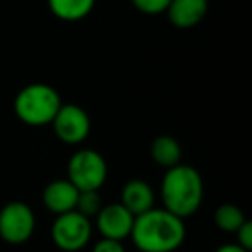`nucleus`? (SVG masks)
Masks as SVG:
<instances>
[{
  "mask_svg": "<svg viewBox=\"0 0 252 252\" xmlns=\"http://www.w3.org/2000/svg\"><path fill=\"white\" fill-rule=\"evenodd\" d=\"M151 156L159 166L164 168H173V166L180 164L182 159V147H180L178 140H175L173 137L162 135L158 137L151 145Z\"/></svg>",
  "mask_w": 252,
  "mask_h": 252,
  "instance_id": "13",
  "label": "nucleus"
},
{
  "mask_svg": "<svg viewBox=\"0 0 252 252\" xmlns=\"http://www.w3.org/2000/svg\"><path fill=\"white\" fill-rule=\"evenodd\" d=\"M216 252H249V251L242 249L238 244H226V245H221Z\"/></svg>",
  "mask_w": 252,
  "mask_h": 252,
  "instance_id": "19",
  "label": "nucleus"
},
{
  "mask_svg": "<svg viewBox=\"0 0 252 252\" xmlns=\"http://www.w3.org/2000/svg\"><path fill=\"white\" fill-rule=\"evenodd\" d=\"M133 221L135 216L121 202L102 206V209L97 214V228L102 237L118 242L130 237Z\"/></svg>",
  "mask_w": 252,
  "mask_h": 252,
  "instance_id": "8",
  "label": "nucleus"
},
{
  "mask_svg": "<svg viewBox=\"0 0 252 252\" xmlns=\"http://www.w3.org/2000/svg\"><path fill=\"white\" fill-rule=\"evenodd\" d=\"M107 178L105 159L94 149H83L73 154L67 162V180L80 192L98 190Z\"/></svg>",
  "mask_w": 252,
  "mask_h": 252,
  "instance_id": "4",
  "label": "nucleus"
},
{
  "mask_svg": "<svg viewBox=\"0 0 252 252\" xmlns=\"http://www.w3.org/2000/svg\"><path fill=\"white\" fill-rule=\"evenodd\" d=\"M164 209L178 218H189L202 204L204 183L199 171L189 164H176L166 171L161 183Z\"/></svg>",
  "mask_w": 252,
  "mask_h": 252,
  "instance_id": "2",
  "label": "nucleus"
},
{
  "mask_svg": "<svg viewBox=\"0 0 252 252\" xmlns=\"http://www.w3.org/2000/svg\"><path fill=\"white\" fill-rule=\"evenodd\" d=\"M185 223L166 209H154L135 216L130 237L142 252H173L185 240Z\"/></svg>",
  "mask_w": 252,
  "mask_h": 252,
  "instance_id": "1",
  "label": "nucleus"
},
{
  "mask_svg": "<svg viewBox=\"0 0 252 252\" xmlns=\"http://www.w3.org/2000/svg\"><path fill=\"white\" fill-rule=\"evenodd\" d=\"M131 2L144 14H161L166 12L171 0H131Z\"/></svg>",
  "mask_w": 252,
  "mask_h": 252,
  "instance_id": "16",
  "label": "nucleus"
},
{
  "mask_svg": "<svg viewBox=\"0 0 252 252\" xmlns=\"http://www.w3.org/2000/svg\"><path fill=\"white\" fill-rule=\"evenodd\" d=\"M100 209H102V199L98 195V190H85V192H80L76 200V209L74 211L90 218V216H97Z\"/></svg>",
  "mask_w": 252,
  "mask_h": 252,
  "instance_id": "15",
  "label": "nucleus"
},
{
  "mask_svg": "<svg viewBox=\"0 0 252 252\" xmlns=\"http://www.w3.org/2000/svg\"><path fill=\"white\" fill-rule=\"evenodd\" d=\"M35 214L25 202H9L0 211V237L7 244H25L35 231Z\"/></svg>",
  "mask_w": 252,
  "mask_h": 252,
  "instance_id": "6",
  "label": "nucleus"
},
{
  "mask_svg": "<svg viewBox=\"0 0 252 252\" xmlns=\"http://www.w3.org/2000/svg\"><path fill=\"white\" fill-rule=\"evenodd\" d=\"M235 233H237V238H238V245H240L242 249H245V251L251 252V249H252V221L245 220L244 224H242Z\"/></svg>",
  "mask_w": 252,
  "mask_h": 252,
  "instance_id": "17",
  "label": "nucleus"
},
{
  "mask_svg": "<svg viewBox=\"0 0 252 252\" xmlns=\"http://www.w3.org/2000/svg\"><path fill=\"white\" fill-rule=\"evenodd\" d=\"M52 240L61 251L78 252L92 237V224L87 216L78 211L59 214L52 224Z\"/></svg>",
  "mask_w": 252,
  "mask_h": 252,
  "instance_id": "5",
  "label": "nucleus"
},
{
  "mask_svg": "<svg viewBox=\"0 0 252 252\" xmlns=\"http://www.w3.org/2000/svg\"><path fill=\"white\" fill-rule=\"evenodd\" d=\"M52 128L57 138L67 145L81 144L90 133V118L85 109L74 104L61 105L52 119Z\"/></svg>",
  "mask_w": 252,
  "mask_h": 252,
  "instance_id": "7",
  "label": "nucleus"
},
{
  "mask_svg": "<svg viewBox=\"0 0 252 252\" xmlns=\"http://www.w3.org/2000/svg\"><path fill=\"white\" fill-rule=\"evenodd\" d=\"M95 0H49V7L57 19L63 21H81L92 12Z\"/></svg>",
  "mask_w": 252,
  "mask_h": 252,
  "instance_id": "12",
  "label": "nucleus"
},
{
  "mask_svg": "<svg viewBox=\"0 0 252 252\" xmlns=\"http://www.w3.org/2000/svg\"><path fill=\"white\" fill-rule=\"evenodd\" d=\"M80 190L69 180H54L43 190V204L54 214H64L76 209Z\"/></svg>",
  "mask_w": 252,
  "mask_h": 252,
  "instance_id": "9",
  "label": "nucleus"
},
{
  "mask_svg": "<svg viewBox=\"0 0 252 252\" xmlns=\"http://www.w3.org/2000/svg\"><path fill=\"white\" fill-rule=\"evenodd\" d=\"M121 204L133 216H140L154 207V190L144 180H131L123 187Z\"/></svg>",
  "mask_w": 252,
  "mask_h": 252,
  "instance_id": "11",
  "label": "nucleus"
},
{
  "mask_svg": "<svg viewBox=\"0 0 252 252\" xmlns=\"http://www.w3.org/2000/svg\"><path fill=\"white\" fill-rule=\"evenodd\" d=\"M61 105L63 102L59 92L45 83L28 85L14 98L16 116L30 126H43L52 123Z\"/></svg>",
  "mask_w": 252,
  "mask_h": 252,
  "instance_id": "3",
  "label": "nucleus"
},
{
  "mask_svg": "<svg viewBox=\"0 0 252 252\" xmlns=\"http://www.w3.org/2000/svg\"><path fill=\"white\" fill-rule=\"evenodd\" d=\"M214 221H216V226L220 230L235 233L244 224L245 216L240 207L233 206V204H223L214 213Z\"/></svg>",
  "mask_w": 252,
  "mask_h": 252,
  "instance_id": "14",
  "label": "nucleus"
},
{
  "mask_svg": "<svg viewBox=\"0 0 252 252\" xmlns=\"http://www.w3.org/2000/svg\"><path fill=\"white\" fill-rule=\"evenodd\" d=\"M207 0H171L166 9L168 19L176 28H192L207 14Z\"/></svg>",
  "mask_w": 252,
  "mask_h": 252,
  "instance_id": "10",
  "label": "nucleus"
},
{
  "mask_svg": "<svg viewBox=\"0 0 252 252\" xmlns=\"http://www.w3.org/2000/svg\"><path fill=\"white\" fill-rule=\"evenodd\" d=\"M92 252H125L121 242L111 240V238H102L100 242H97Z\"/></svg>",
  "mask_w": 252,
  "mask_h": 252,
  "instance_id": "18",
  "label": "nucleus"
}]
</instances>
